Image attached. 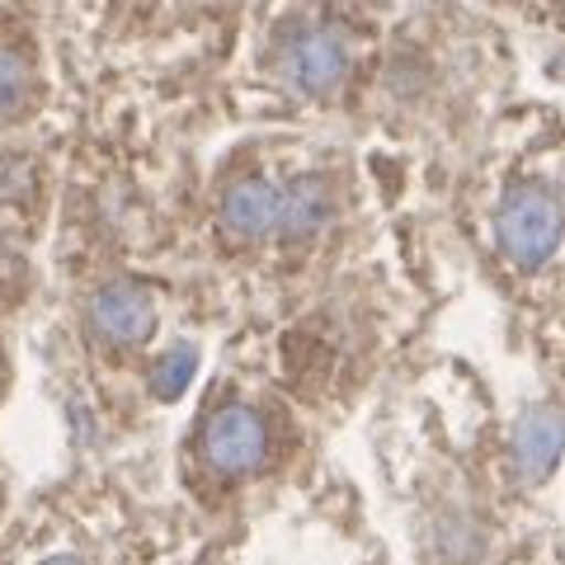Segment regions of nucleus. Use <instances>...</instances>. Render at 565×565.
<instances>
[{
    "label": "nucleus",
    "mask_w": 565,
    "mask_h": 565,
    "mask_svg": "<svg viewBox=\"0 0 565 565\" xmlns=\"http://www.w3.org/2000/svg\"><path fill=\"white\" fill-rule=\"evenodd\" d=\"M494 241H500L509 264L542 269L565 241V212L556 203V193H546L542 184L514 189L500 203V212H494Z\"/></svg>",
    "instance_id": "f257e3e1"
},
{
    "label": "nucleus",
    "mask_w": 565,
    "mask_h": 565,
    "mask_svg": "<svg viewBox=\"0 0 565 565\" xmlns=\"http://www.w3.org/2000/svg\"><path fill=\"white\" fill-rule=\"evenodd\" d=\"M264 448H269V434H264V419L245 405H222L217 415L207 419L203 429V452L207 462L226 471V476H245L264 462Z\"/></svg>",
    "instance_id": "f03ea898"
},
{
    "label": "nucleus",
    "mask_w": 565,
    "mask_h": 565,
    "mask_svg": "<svg viewBox=\"0 0 565 565\" xmlns=\"http://www.w3.org/2000/svg\"><path fill=\"white\" fill-rule=\"evenodd\" d=\"M90 326L109 344H141L156 330V297L132 278H114L90 297Z\"/></svg>",
    "instance_id": "7ed1b4c3"
},
{
    "label": "nucleus",
    "mask_w": 565,
    "mask_h": 565,
    "mask_svg": "<svg viewBox=\"0 0 565 565\" xmlns=\"http://www.w3.org/2000/svg\"><path fill=\"white\" fill-rule=\"evenodd\" d=\"M282 71L302 95H330L349 76V43L334 29H311L288 47Z\"/></svg>",
    "instance_id": "20e7f679"
},
{
    "label": "nucleus",
    "mask_w": 565,
    "mask_h": 565,
    "mask_svg": "<svg viewBox=\"0 0 565 565\" xmlns=\"http://www.w3.org/2000/svg\"><path fill=\"white\" fill-rule=\"evenodd\" d=\"M565 452V419L552 411V405H533L519 424H514V467L523 481H546L556 471Z\"/></svg>",
    "instance_id": "39448f33"
},
{
    "label": "nucleus",
    "mask_w": 565,
    "mask_h": 565,
    "mask_svg": "<svg viewBox=\"0 0 565 565\" xmlns=\"http://www.w3.org/2000/svg\"><path fill=\"white\" fill-rule=\"evenodd\" d=\"M278 217H282V189L269 180H241L222 199V226L241 241H259L278 232Z\"/></svg>",
    "instance_id": "423d86ee"
},
{
    "label": "nucleus",
    "mask_w": 565,
    "mask_h": 565,
    "mask_svg": "<svg viewBox=\"0 0 565 565\" xmlns=\"http://www.w3.org/2000/svg\"><path fill=\"white\" fill-rule=\"evenodd\" d=\"M330 184L321 180V174H297V180L282 189V217H278V236L288 241H307L316 236L321 226L330 222Z\"/></svg>",
    "instance_id": "0eeeda50"
},
{
    "label": "nucleus",
    "mask_w": 565,
    "mask_h": 565,
    "mask_svg": "<svg viewBox=\"0 0 565 565\" xmlns=\"http://www.w3.org/2000/svg\"><path fill=\"white\" fill-rule=\"evenodd\" d=\"M193 367H199V349H193V344L166 349L161 359H156V367H151V392H156V401H180L189 377H193Z\"/></svg>",
    "instance_id": "6e6552de"
},
{
    "label": "nucleus",
    "mask_w": 565,
    "mask_h": 565,
    "mask_svg": "<svg viewBox=\"0 0 565 565\" xmlns=\"http://www.w3.org/2000/svg\"><path fill=\"white\" fill-rule=\"evenodd\" d=\"M24 90H29V71L14 52L0 47V114H14L24 104Z\"/></svg>",
    "instance_id": "1a4fd4ad"
},
{
    "label": "nucleus",
    "mask_w": 565,
    "mask_h": 565,
    "mask_svg": "<svg viewBox=\"0 0 565 565\" xmlns=\"http://www.w3.org/2000/svg\"><path fill=\"white\" fill-rule=\"evenodd\" d=\"M43 565H81V561H71V556H52V561H43Z\"/></svg>",
    "instance_id": "9d476101"
}]
</instances>
